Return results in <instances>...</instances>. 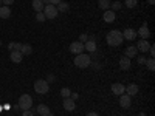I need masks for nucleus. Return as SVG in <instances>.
I'll return each mask as SVG.
<instances>
[{
	"mask_svg": "<svg viewBox=\"0 0 155 116\" xmlns=\"http://www.w3.org/2000/svg\"><path fill=\"white\" fill-rule=\"evenodd\" d=\"M106 40H107V44H109L110 47H120V45L123 44V40H124V37H123V33H121V31L112 30V31L107 34Z\"/></svg>",
	"mask_w": 155,
	"mask_h": 116,
	"instance_id": "1",
	"label": "nucleus"
},
{
	"mask_svg": "<svg viewBox=\"0 0 155 116\" xmlns=\"http://www.w3.org/2000/svg\"><path fill=\"white\" fill-rule=\"evenodd\" d=\"M73 62H74V65L78 68H87V67L92 65V57H90L88 54L81 53V54H76V57L73 59Z\"/></svg>",
	"mask_w": 155,
	"mask_h": 116,
	"instance_id": "2",
	"label": "nucleus"
},
{
	"mask_svg": "<svg viewBox=\"0 0 155 116\" xmlns=\"http://www.w3.org/2000/svg\"><path fill=\"white\" fill-rule=\"evenodd\" d=\"M34 92L37 95H47L50 92V84L45 79H37L34 82Z\"/></svg>",
	"mask_w": 155,
	"mask_h": 116,
	"instance_id": "3",
	"label": "nucleus"
},
{
	"mask_svg": "<svg viewBox=\"0 0 155 116\" xmlns=\"http://www.w3.org/2000/svg\"><path fill=\"white\" fill-rule=\"evenodd\" d=\"M19 108L23 111V110H30L31 107H33V98L30 96V95H22L20 98H19Z\"/></svg>",
	"mask_w": 155,
	"mask_h": 116,
	"instance_id": "4",
	"label": "nucleus"
},
{
	"mask_svg": "<svg viewBox=\"0 0 155 116\" xmlns=\"http://www.w3.org/2000/svg\"><path fill=\"white\" fill-rule=\"evenodd\" d=\"M42 12H44L45 19H56V16H58V8H56L54 5H45Z\"/></svg>",
	"mask_w": 155,
	"mask_h": 116,
	"instance_id": "5",
	"label": "nucleus"
},
{
	"mask_svg": "<svg viewBox=\"0 0 155 116\" xmlns=\"http://www.w3.org/2000/svg\"><path fill=\"white\" fill-rule=\"evenodd\" d=\"M120 105H121V108H130V105H132V96L123 93L120 96Z\"/></svg>",
	"mask_w": 155,
	"mask_h": 116,
	"instance_id": "6",
	"label": "nucleus"
},
{
	"mask_svg": "<svg viewBox=\"0 0 155 116\" xmlns=\"http://www.w3.org/2000/svg\"><path fill=\"white\" fill-rule=\"evenodd\" d=\"M70 53H73V54H81V53H84V44H81L79 40H78V42H71V45H70Z\"/></svg>",
	"mask_w": 155,
	"mask_h": 116,
	"instance_id": "7",
	"label": "nucleus"
},
{
	"mask_svg": "<svg viewBox=\"0 0 155 116\" xmlns=\"http://www.w3.org/2000/svg\"><path fill=\"white\" fill-rule=\"evenodd\" d=\"M137 36H140L141 39H144V40H147V39L150 37V31H149V28H147L146 23H143V25L140 27V30L137 31Z\"/></svg>",
	"mask_w": 155,
	"mask_h": 116,
	"instance_id": "8",
	"label": "nucleus"
},
{
	"mask_svg": "<svg viewBox=\"0 0 155 116\" xmlns=\"http://www.w3.org/2000/svg\"><path fill=\"white\" fill-rule=\"evenodd\" d=\"M84 50H87L88 53H95V51H96V42H95V37L93 36H90L88 40L84 44Z\"/></svg>",
	"mask_w": 155,
	"mask_h": 116,
	"instance_id": "9",
	"label": "nucleus"
},
{
	"mask_svg": "<svg viewBox=\"0 0 155 116\" xmlns=\"http://www.w3.org/2000/svg\"><path fill=\"white\" fill-rule=\"evenodd\" d=\"M112 93L115 95V96H121L124 92H126V87L123 85V84H120V82H116V84H112Z\"/></svg>",
	"mask_w": 155,
	"mask_h": 116,
	"instance_id": "10",
	"label": "nucleus"
},
{
	"mask_svg": "<svg viewBox=\"0 0 155 116\" xmlns=\"http://www.w3.org/2000/svg\"><path fill=\"white\" fill-rule=\"evenodd\" d=\"M130 59L129 57H126V56H121L120 57V68L123 70V71H127V70H130Z\"/></svg>",
	"mask_w": 155,
	"mask_h": 116,
	"instance_id": "11",
	"label": "nucleus"
},
{
	"mask_svg": "<svg viewBox=\"0 0 155 116\" xmlns=\"http://www.w3.org/2000/svg\"><path fill=\"white\" fill-rule=\"evenodd\" d=\"M137 54H138V50H137V47H134V45L127 47V48H126V51H124V56H126V57H129V59H134Z\"/></svg>",
	"mask_w": 155,
	"mask_h": 116,
	"instance_id": "12",
	"label": "nucleus"
},
{
	"mask_svg": "<svg viewBox=\"0 0 155 116\" xmlns=\"http://www.w3.org/2000/svg\"><path fill=\"white\" fill-rule=\"evenodd\" d=\"M36 111H37V114H41V116H48L51 111H50V107L48 105H45V104H39L37 107H36Z\"/></svg>",
	"mask_w": 155,
	"mask_h": 116,
	"instance_id": "13",
	"label": "nucleus"
},
{
	"mask_svg": "<svg viewBox=\"0 0 155 116\" xmlns=\"http://www.w3.org/2000/svg\"><path fill=\"white\" fill-rule=\"evenodd\" d=\"M149 47H150V44H149L147 40H144V39H141V40L137 44V50L141 51V53H146V51H149Z\"/></svg>",
	"mask_w": 155,
	"mask_h": 116,
	"instance_id": "14",
	"label": "nucleus"
},
{
	"mask_svg": "<svg viewBox=\"0 0 155 116\" xmlns=\"http://www.w3.org/2000/svg\"><path fill=\"white\" fill-rule=\"evenodd\" d=\"M22 57H23L22 53H20V51H17V50H12L11 54H9V59L14 62V63H20L22 62Z\"/></svg>",
	"mask_w": 155,
	"mask_h": 116,
	"instance_id": "15",
	"label": "nucleus"
},
{
	"mask_svg": "<svg viewBox=\"0 0 155 116\" xmlns=\"http://www.w3.org/2000/svg\"><path fill=\"white\" fill-rule=\"evenodd\" d=\"M102 19H104V22H107V23H112V22H115V19H116L115 11H110V9L104 11V16H102Z\"/></svg>",
	"mask_w": 155,
	"mask_h": 116,
	"instance_id": "16",
	"label": "nucleus"
},
{
	"mask_svg": "<svg viewBox=\"0 0 155 116\" xmlns=\"http://www.w3.org/2000/svg\"><path fill=\"white\" fill-rule=\"evenodd\" d=\"M123 37L126 39V40H134V39L137 37V31L132 30V28H127L123 31Z\"/></svg>",
	"mask_w": 155,
	"mask_h": 116,
	"instance_id": "17",
	"label": "nucleus"
},
{
	"mask_svg": "<svg viewBox=\"0 0 155 116\" xmlns=\"http://www.w3.org/2000/svg\"><path fill=\"white\" fill-rule=\"evenodd\" d=\"M138 90H140V88H138L137 84H129V85L126 87V92H124V93L129 95V96H135V95L138 93Z\"/></svg>",
	"mask_w": 155,
	"mask_h": 116,
	"instance_id": "18",
	"label": "nucleus"
},
{
	"mask_svg": "<svg viewBox=\"0 0 155 116\" xmlns=\"http://www.w3.org/2000/svg\"><path fill=\"white\" fill-rule=\"evenodd\" d=\"M64 108H65L67 111H73V110L76 108L74 101H73L71 98H65V99H64Z\"/></svg>",
	"mask_w": 155,
	"mask_h": 116,
	"instance_id": "19",
	"label": "nucleus"
},
{
	"mask_svg": "<svg viewBox=\"0 0 155 116\" xmlns=\"http://www.w3.org/2000/svg\"><path fill=\"white\" fill-rule=\"evenodd\" d=\"M20 53H22V56H30V54L33 53V47H31L30 44H22Z\"/></svg>",
	"mask_w": 155,
	"mask_h": 116,
	"instance_id": "20",
	"label": "nucleus"
},
{
	"mask_svg": "<svg viewBox=\"0 0 155 116\" xmlns=\"http://www.w3.org/2000/svg\"><path fill=\"white\" fill-rule=\"evenodd\" d=\"M9 16H11L9 6H0V17H2V19H8Z\"/></svg>",
	"mask_w": 155,
	"mask_h": 116,
	"instance_id": "21",
	"label": "nucleus"
},
{
	"mask_svg": "<svg viewBox=\"0 0 155 116\" xmlns=\"http://www.w3.org/2000/svg\"><path fill=\"white\" fill-rule=\"evenodd\" d=\"M33 9L36 12H42L44 11V3L41 2V0H33Z\"/></svg>",
	"mask_w": 155,
	"mask_h": 116,
	"instance_id": "22",
	"label": "nucleus"
},
{
	"mask_svg": "<svg viewBox=\"0 0 155 116\" xmlns=\"http://www.w3.org/2000/svg\"><path fill=\"white\" fill-rule=\"evenodd\" d=\"M56 8H58V12H67V11L70 9V5H68L67 2H61Z\"/></svg>",
	"mask_w": 155,
	"mask_h": 116,
	"instance_id": "23",
	"label": "nucleus"
},
{
	"mask_svg": "<svg viewBox=\"0 0 155 116\" xmlns=\"http://www.w3.org/2000/svg\"><path fill=\"white\" fill-rule=\"evenodd\" d=\"M98 6L101 8V9H109L110 8V0H98Z\"/></svg>",
	"mask_w": 155,
	"mask_h": 116,
	"instance_id": "24",
	"label": "nucleus"
},
{
	"mask_svg": "<svg viewBox=\"0 0 155 116\" xmlns=\"http://www.w3.org/2000/svg\"><path fill=\"white\" fill-rule=\"evenodd\" d=\"M146 67H147L149 71H155V60H153V57L146 60Z\"/></svg>",
	"mask_w": 155,
	"mask_h": 116,
	"instance_id": "25",
	"label": "nucleus"
},
{
	"mask_svg": "<svg viewBox=\"0 0 155 116\" xmlns=\"http://www.w3.org/2000/svg\"><path fill=\"white\" fill-rule=\"evenodd\" d=\"M70 95H71V92H70V88H67V87H64L62 90H61V96L65 99V98H70Z\"/></svg>",
	"mask_w": 155,
	"mask_h": 116,
	"instance_id": "26",
	"label": "nucleus"
},
{
	"mask_svg": "<svg viewBox=\"0 0 155 116\" xmlns=\"http://www.w3.org/2000/svg\"><path fill=\"white\" fill-rule=\"evenodd\" d=\"M137 3H138V0H126V2H124V5L127 8H130V9H134L137 6Z\"/></svg>",
	"mask_w": 155,
	"mask_h": 116,
	"instance_id": "27",
	"label": "nucleus"
},
{
	"mask_svg": "<svg viewBox=\"0 0 155 116\" xmlns=\"http://www.w3.org/2000/svg\"><path fill=\"white\" fill-rule=\"evenodd\" d=\"M36 20L37 22H45V16H44V12H36Z\"/></svg>",
	"mask_w": 155,
	"mask_h": 116,
	"instance_id": "28",
	"label": "nucleus"
},
{
	"mask_svg": "<svg viewBox=\"0 0 155 116\" xmlns=\"http://www.w3.org/2000/svg\"><path fill=\"white\" fill-rule=\"evenodd\" d=\"M110 8H112L113 11L121 9V2H113V3H110Z\"/></svg>",
	"mask_w": 155,
	"mask_h": 116,
	"instance_id": "29",
	"label": "nucleus"
},
{
	"mask_svg": "<svg viewBox=\"0 0 155 116\" xmlns=\"http://www.w3.org/2000/svg\"><path fill=\"white\" fill-rule=\"evenodd\" d=\"M87 40H88V34H81L79 36V42L81 44H85Z\"/></svg>",
	"mask_w": 155,
	"mask_h": 116,
	"instance_id": "30",
	"label": "nucleus"
},
{
	"mask_svg": "<svg viewBox=\"0 0 155 116\" xmlns=\"http://www.w3.org/2000/svg\"><path fill=\"white\" fill-rule=\"evenodd\" d=\"M14 3V0H2V5L3 6H9V5H12Z\"/></svg>",
	"mask_w": 155,
	"mask_h": 116,
	"instance_id": "31",
	"label": "nucleus"
},
{
	"mask_svg": "<svg viewBox=\"0 0 155 116\" xmlns=\"http://www.w3.org/2000/svg\"><path fill=\"white\" fill-rule=\"evenodd\" d=\"M149 53H150V57L155 56V45H150V47H149Z\"/></svg>",
	"mask_w": 155,
	"mask_h": 116,
	"instance_id": "32",
	"label": "nucleus"
},
{
	"mask_svg": "<svg viewBox=\"0 0 155 116\" xmlns=\"http://www.w3.org/2000/svg\"><path fill=\"white\" fill-rule=\"evenodd\" d=\"M22 116H34V114H33L31 110H23V111H22Z\"/></svg>",
	"mask_w": 155,
	"mask_h": 116,
	"instance_id": "33",
	"label": "nucleus"
},
{
	"mask_svg": "<svg viewBox=\"0 0 155 116\" xmlns=\"http://www.w3.org/2000/svg\"><path fill=\"white\" fill-rule=\"evenodd\" d=\"M8 50H9V51L16 50V42H9V44H8Z\"/></svg>",
	"mask_w": 155,
	"mask_h": 116,
	"instance_id": "34",
	"label": "nucleus"
},
{
	"mask_svg": "<svg viewBox=\"0 0 155 116\" xmlns=\"http://www.w3.org/2000/svg\"><path fill=\"white\" fill-rule=\"evenodd\" d=\"M61 2H62V0H50V5H54V6H58Z\"/></svg>",
	"mask_w": 155,
	"mask_h": 116,
	"instance_id": "35",
	"label": "nucleus"
},
{
	"mask_svg": "<svg viewBox=\"0 0 155 116\" xmlns=\"http://www.w3.org/2000/svg\"><path fill=\"white\" fill-rule=\"evenodd\" d=\"M45 81H47L48 84H50V82H53V81H54V76H53V74H50V76L47 77V79H45Z\"/></svg>",
	"mask_w": 155,
	"mask_h": 116,
	"instance_id": "36",
	"label": "nucleus"
},
{
	"mask_svg": "<svg viewBox=\"0 0 155 116\" xmlns=\"http://www.w3.org/2000/svg\"><path fill=\"white\" fill-rule=\"evenodd\" d=\"M138 63H141V65H143V63H146V57H143V56L138 57Z\"/></svg>",
	"mask_w": 155,
	"mask_h": 116,
	"instance_id": "37",
	"label": "nucleus"
},
{
	"mask_svg": "<svg viewBox=\"0 0 155 116\" xmlns=\"http://www.w3.org/2000/svg\"><path fill=\"white\" fill-rule=\"evenodd\" d=\"M70 98H71L73 101H76L78 98H79V95H78V93H71V95H70Z\"/></svg>",
	"mask_w": 155,
	"mask_h": 116,
	"instance_id": "38",
	"label": "nucleus"
},
{
	"mask_svg": "<svg viewBox=\"0 0 155 116\" xmlns=\"http://www.w3.org/2000/svg\"><path fill=\"white\" fill-rule=\"evenodd\" d=\"M2 108H3V110H9V108H12V107H11L9 104H5V105H2Z\"/></svg>",
	"mask_w": 155,
	"mask_h": 116,
	"instance_id": "39",
	"label": "nucleus"
},
{
	"mask_svg": "<svg viewBox=\"0 0 155 116\" xmlns=\"http://www.w3.org/2000/svg\"><path fill=\"white\" fill-rule=\"evenodd\" d=\"M87 116H99L96 111H90V113H87Z\"/></svg>",
	"mask_w": 155,
	"mask_h": 116,
	"instance_id": "40",
	"label": "nucleus"
},
{
	"mask_svg": "<svg viewBox=\"0 0 155 116\" xmlns=\"http://www.w3.org/2000/svg\"><path fill=\"white\" fill-rule=\"evenodd\" d=\"M41 2L44 3V6H45V5H50V0H41Z\"/></svg>",
	"mask_w": 155,
	"mask_h": 116,
	"instance_id": "41",
	"label": "nucleus"
},
{
	"mask_svg": "<svg viewBox=\"0 0 155 116\" xmlns=\"http://www.w3.org/2000/svg\"><path fill=\"white\" fill-rule=\"evenodd\" d=\"M149 3H150V5H153V3H155V0H149Z\"/></svg>",
	"mask_w": 155,
	"mask_h": 116,
	"instance_id": "42",
	"label": "nucleus"
},
{
	"mask_svg": "<svg viewBox=\"0 0 155 116\" xmlns=\"http://www.w3.org/2000/svg\"><path fill=\"white\" fill-rule=\"evenodd\" d=\"M2 110H3V108H2V105H0V113H2Z\"/></svg>",
	"mask_w": 155,
	"mask_h": 116,
	"instance_id": "43",
	"label": "nucleus"
},
{
	"mask_svg": "<svg viewBox=\"0 0 155 116\" xmlns=\"http://www.w3.org/2000/svg\"><path fill=\"white\" fill-rule=\"evenodd\" d=\"M0 6H2V0H0Z\"/></svg>",
	"mask_w": 155,
	"mask_h": 116,
	"instance_id": "44",
	"label": "nucleus"
},
{
	"mask_svg": "<svg viewBox=\"0 0 155 116\" xmlns=\"http://www.w3.org/2000/svg\"><path fill=\"white\" fill-rule=\"evenodd\" d=\"M0 47H2V42H0Z\"/></svg>",
	"mask_w": 155,
	"mask_h": 116,
	"instance_id": "45",
	"label": "nucleus"
}]
</instances>
